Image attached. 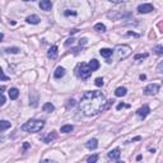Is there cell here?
Here are the masks:
<instances>
[{
  "instance_id": "obj_37",
  "label": "cell",
  "mask_w": 163,
  "mask_h": 163,
  "mask_svg": "<svg viewBox=\"0 0 163 163\" xmlns=\"http://www.w3.org/2000/svg\"><path fill=\"white\" fill-rule=\"evenodd\" d=\"M74 105H75V101H74V99H70V101H69V106H72V107H73Z\"/></svg>"
},
{
  "instance_id": "obj_10",
  "label": "cell",
  "mask_w": 163,
  "mask_h": 163,
  "mask_svg": "<svg viewBox=\"0 0 163 163\" xmlns=\"http://www.w3.org/2000/svg\"><path fill=\"white\" fill-rule=\"evenodd\" d=\"M85 147H87L89 150L96 149V148L98 147V140H97V139H91V140H88V143L85 144Z\"/></svg>"
},
{
  "instance_id": "obj_18",
  "label": "cell",
  "mask_w": 163,
  "mask_h": 163,
  "mask_svg": "<svg viewBox=\"0 0 163 163\" xmlns=\"http://www.w3.org/2000/svg\"><path fill=\"white\" fill-rule=\"evenodd\" d=\"M88 65H89V68H91L92 70H93V72H96V70H98V69H99V63L96 60V59L91 60V61H89V64H88Z\"/></svg>"
},
{
  "instance_id": "obj_7",
  "label": "cell",
  "mask_w": 163,
  "mask_h": 163,
  "mask_svg": "<svg viewBox=\"0 0 163 163\" xmlns=\"http://www.w3.org/2000/svg\"><path fill=\"white\" fill-rule=\"evenodd\" d=\"M152 10H154L153 5L152 4H141L138 7V11L139 13H143V14H147V13H150Z\"/></svg>"
},
{
  "instance_id": "obj_29",
  "label": "cell",
  "mask_w": 163,
  "mask_h": 163,
  "mask_svg": "<svg viewBox=\"0 0 163 163\" xmlns=\"http://www.w3.org/2000/svg\"><path fill=\"white\" fill-rule=\"evenodd\" d=\"M73 43H74V38L72 37V38H68V40H66V42H65V46H70V45H73Z\"/></svg>"
},
{
  "instance_id": "obj_27",
  "label": "cell",
  "mask_w": 163,
  "mask_h": 163,
  "mask_svg": "<svg viewBox=\"0 0 163 163\" xmlns=\"http://www.w3.org/2000/svg\"><path fill=\"white\" fill-rule=\"evenodd\" d=\"M148 57V54H139V55H135V60H139V59H145Z\"/></svg>"
},
{
  "instance_id": "obj_11",
  "label": "cell",
  "mask_w": 163,
  "mask_h": 163,
  "mask_svg": "<svg viewBox=\"0 0 163 163\" xmlns=\"http://www.w3.org/2000/svg\"><path fill=\"white\" fill-rule=\"evenodd\" d=\"M99 54H101V56H103V57L108 59L110 56H112V54H114V50L112 49H101Z\"/></svg>"
},
{
  "instance_id": "obj_34",
  "label": "cell",
  "mask_w": 163,
  "mask_h": 163,
  "mask_svg": "<svg viewBox=\"0 0 163 163\" xmlns=\"http://www.w3.org/2000/svg\"><path fill=\"white\" fill-rule=\"evenodd\" d=\"M7 79H8V76L4 74V72H1V80H3V82H5Z\"/></svg>"
},
{
  "instance_id": "obj_36",
  "label": "cell",
  "mask_w": 163,
  "mask_h": 163,
  "mask_svg": "<svg viewBox=\"0 0 163 163\" xmlns=\"http://www.w3.org/2000/svg\"><path fill=\"white\" fill-rule=\"evenodd\" d=\"M29 148V143H24L23 144V152H24V150H27Z\"/></svg>"
},
{
  "instance_id": "obj_33",
  "label": "cell",
  "mask_w": 163,
  "mask_h": 163,
  "mask_svg": "<svg viewBox=\"0 0 163 163\" xmlns=\"http://www.w3.org/2000/svg\"><path fill=\"white\" fill-rule=\"evenodd\" d=\"M108 1L114 3V4H118V3H124V1H125V0H108Z\"/></svg>"
},
{
  "instance_id": "obj_38",
  "label": "cell",
  "mask_w": 163,
  "mask_h": 163,
  "mask_svg": "<svg viewBox=\"0 0 163 163\" xmlns=\"http://www.w3.org/2000/svg\"><path fill=\"white\" fill-rule=\"evenodd\" d=\"M140 136H136V138H134V139H133V141H136V140H140Z\"/></svg>"
},
{
  "instance_id": "obj_26",
  "label": "cell",
  "mask_w": 163,
  "mask_h": 163,
  "mask_svg": "<svg viewBox=\"0 0 163 163\" xmlns=\"http://www.w3.org/2000/svg\"><path fill=\"white\" fill-rule=\"evenodd\" d=\"M94 83H96L97 87H102V85H103V79H102V78H97Z\"/></svg>"
},
{
  "instance_id": "obj_22",
  "label": "cell",
  "mask_w": 163,
  "mask_h": 163,
  "mask_svg": "<svg viewBox=\"0 0 163 163\" xmlns=\"http://www.w3.org/2000/svg\"><path fill=\"white\" fill-rule=\"evenodd\" d=\"M4 51L8 52V54H18L20 50L18 49V47H8V49H5Z\"/></svg>"
},
{
  "instance_id": "obj_3",
  "label": "cell",
  "mask_w": 163,
  "mask_h": 163,
  "mask_svg": "<svg viewBox=\"0 0 163 163\" xmlns=\"http://www.w3.org/2000/svg\"><path fill=\"white\" fill-rule=\"evenodd\" d=\"M92 72H93V70L89 68V65L85 64V63L78 64V65H76V68H75L76 76H78V78H80V79H88L91 76Z\"/></svg>"
},
{
  "instance_id": "obj_40",
  "label": "cell",
  "mask_w": 163,
  "mask_h": 163,
  "mask_svg": "<svg viewBox=\"0 0 163 163\" xmlns=\"http://www.w3.org/2000/svg\"><path fill=\"white\" fill-rule=\"evenodd\" d=\"M145 78H147V76H145V75H144V74H141V75H140V79H141V80H144V79H145Z\"/></svg>"
},
{
  "instance_id": "obj_21",
  "label": "cell",
  "mask_w": 163,
  "mask_h": 163,
  "mask_svg": "<svg viewBox=\"0 0 163 163\" xmlns=\"http://www.w3.org/2000/svg\"><path fill=\"white\" fill-rule=\"evenodd\" d=\"M0 125H1V131H5L7 129H9L10 127V122L7 120H1L0 121Z\"/></svg>"
},
{
  "instance_id": "obj_24",
  "label": "cell",
  "mask_w": 163,
  "mask_h": 163,
  "mask_svg": "<svg viewBox=\"0 0 163 163\" xmlns=\"http://www.w3.org/2000/svg\"><path fill=\"white\" fill-rule=\"evenodd\" d=\"M97 161H98V156H97V154L87 157V162H88V163H94V162H97Z\"/></svg>"
},
{
  "instance_id": "obj_35",
  "label": "cell",
  "mask_w": 163,
  "mask_h": 163,
  "mask_svg": "<svg viewBox=\"0 0 163 163\" xmlns=\"http://www.w3.org/2000/svg\"><path fill=\"white\" fill-rule=\"evenodd\" d=\"M4 103H5V97H4V93H1V102H0V105L4 106Z\"/></svg>"
},
{
  "instance_id": "obj_16",
  "label": "cell",
  "mask_w": 163,
  "mask_h": 163,
  "mask_svg": "<svg viewBox=\"0 0 163 163\" xmlns=\"http://www.w3.org/2000/svg\"><path fill=\"white\" fill-rule=\"evenodd\" d=\"M8 93H9V98L10 99H17L18 98V96H19V91L17 89V88H10Z\"/></svg>"
},
{
  "instance_id": "obj_5",
  "label": "cell",
  "mask_w": 163,
  "mask_h": 163,
  "mask_svg": "<svg viewBox=\"0 0 163 163\" xmlns=\"http://www.w3.org/2000/svg\"><path fill=\"white\" fill-rule=\"evenodd\" d=\"M159 92V84L157 83H152V84H148L144 88V94L145 96H154Z\"/></svg>"
},
{
  "instance_id": "obj_2",
  "label": "cell",
  "mask_w": 163,
  "mask_h": 163,
  "mask_svg": "<svg viewBox=\"0 0 163 163\" xmlns=\"http://www.w3.org/2000/svg\"><path fill=\"white\" fill-rule=\"evenodd\" d=\"M45 121L43 120H29L22 125V130L27 133H38L43 129Z\"/></svg>"
},
{
  "instance_id": "obj_9",
  "label": "cell",
  "mask_w": 163,
  "mask_h": 163,
  "mask_svg": "<svg viewBox=\"0 0 163 163\" xmlns=\"http://www.w3.org/2000/svg\"><path fill=\"white\" fill-rule=\"evenodd\" d=\"M40 8L45 11H49V10H51V8H52V3L50 1V0H41Z\"/></svg>"
},
{
  "instance_id": "obj_6",
  "label": "cell",
  "mask_w": 163,
  "mask_h": 163,
  "mask_svg": "<svg viewBox=\"0 0 163 163\" xmlns=\"http://www.w3.org/2000/svg\"><path fill=\"white\" fill-rule=\"evenodd\" d=\"M149 114H150V108H149V106H147V105L143 106V107H140L138 111H136V115H138L141 120H144Z\"/></svg>"
},
{
  "instance_id": "obj_15",
  "label": "cell",
  "mask_w": 163,
  "mask_h": 163,
  "mask_svg": "<svg viewBox=\"0 0 163 163\" xmlns=\"http://www.w3.org/2000/svg\"><path fill=\"white\" fill-rule=\"evenodd\" d=\"M126 93H127V89L125 87H118V88H116V91H115L116 97H124V96H126Z\"/></svg>"
},
{
  "instance_id": "obj_12",
  "label": "cell",
  "mask_w": 163,
  "mask_h": 163,
  "mask_svg": "<svg viewBox=\"0 0 163 163\" xmlns=\"http://www.w3.org/2000/svg\"><path fill=\"white\" fill-rule=\"evenodd\" d=\"M47 55H49L50 59H56V56H57V46H51L50 47Z\"/></svg>"
},
{
  "instance_id": "obj_4",
  "label": "cell",
  "mask_w": 163,
  "mask_h": 163,
  "mask_svg": "<svg viewBox=\"0 0 163 163\" xmlns=\"http://www.w3.org/2000/svg\"><path fill=\"white\" fill-rule=\"evenodd\" d=\"M115 51L117 54V57L121 60V59H126L127 56H130V54H131V47L127 45H118L116 46Z\"/></svg>"
},
{
  "instance_id": "obj_8",
  "label": "cell",
  "mask_w": 163,
  "mask_h": 163,
  "mask_svg": "<svg viewBox=\"0 0 163 163\" xmlns=\"http://www.w3.org/2000/svg\"><path fill=\"white\" fill-rule=\"evenodd\" d=\"M120 149L118 148H115V149L110 150V152L107 153V157L111 161H118V158H120Z\"/></svg>"
},
{
  "instance_id": "obj_14",
  "label": "cell",
  "mask_w": 163,
  "mask_h": 163,
  "mask_svg": "<svg viewBox=\"0 0 163 163\" xmlns=\"http://www.w3.org/2000/svg\"><path fill=\"white\" fill-rule=\"evenodd\" d=\"M26 20H27L28 23H31V24H38L41 19H40V17L38 16H29V17L26 18Z\"/></svg>"
},
{
  "instance_id": "obj_25",
  "label": "cell",
  "mask_w": 163,
  "mask_h": 163,
  "mask_svg": "<svg viewBox=\"0 0 163 163\" xmlns=\"http://www.w3.org/2000/svg\"><path fill=\"white\" fill-rule=\"evenodd\" d=\"M154 51H156L157 55H162V54H163V46L157 45L156 47H154Z\"/></svg>"
},
{
  "instance_id": "obj_30",
  "label": "cell",
  "mask_w": 163,
  "mask_h": 163,
  "mask_svg": "<svg viewBox=\"0 0 163 163\" xmlns=\"http://www.w3.org/2000/svg\"><path fill=\"white\" fill-rule=\"evenodd\" d=\"M64 14H65V16H76V13H75V11H70V10H65L64 11Z\"/></svg>"
},
{
  "instance_id": "obj_1",
  "label": "cell",
  "mask_w": 163,
  "mask_h": 163,
  "mask_svg": "<svg viewBox=\"0 0 163 163\" xmlns=\"http://www.w3.org/2000/svg\"><path fill=\"white\" fill-rule=\"evenodd\" d=\"M112 101H106V97L102 92L99 91H91L85 92L82 96V99L79 102V108L87 116H93L103 110H106L111 105Z\"/></svg>"
},
{
  "instance_id": "obj_13",
  "label": "cell",
  "mask_w": 163,
  "mask_h": 163,
  "mask_svg": "<svg viewBox=\"0 0 163 163\" xmlns=\"http://www.w3.org/2000/svg\"><path fill=\"white\" fill-rule=\"evenodd\" d=\"M65 75V69L63 66H59V68H56V70H55V73H54V76L56 79H59V78H61V76H64Z\"/></svg>"
},
{
  "instance_id": "obj_41",
  "label": "cell",
  "mask_w": 163,
  "mask_h": 163,
  "mask_svg": "<svg viewBox=\"0 0 163 163\" xmlns=\"http://www.w3.org/2000/svg\"><path fill=\"white\" fill-rule=\"evenodd\" d=\"M23 1H32V0H23Z\"/></svg>"
},
{
  "instance_id": "obj_28",
  "label": "cell",
  "mask_w": 163,
  "mask_h": 163,
  "mask_svg": "<svg viewBox=\"0 0 163 163\" xmlns=\"http://www.w3.org/2000/svg\"><path fill=\"white\" fill-rule=\"evenodd\" d=\"M157 72L158 73H163V61L158 64V66H157Z\"/></svg>"
},
{
  "instance_id": "obj_31",
  "label": "cell",
  "mask_w": 163,
  "mask_h": 163,
  "mask_svg": "<svg viewBox=\"0 0 163 163\" xmlns=\"http://www.w3.org/2000/svg\"><path fill=\"white\" fill-rule=\"evenodd\" d=\"M122 107H126V108H129L130 107V105H125V103H120V105H117V110H121Z\"/></svg>"
},
{
  "instance_id": "obj_39",
  "label": "cell",
  "mask_w": 163,
  "mask_h": 163,
  "mask_svg": "<svg viewBox=\"0 0 163 163\" xmlns=\"http://www.w3.org/2000/svg\"><path fill=\"white\" fill-rule=\"evenodd\" d=\"M76 32H78V29H73V31H70V33L74 34V33H76Z\"/></svg>"
},
{
  "instance_id": "obj_32",
  "label": "cell",
  "mask_w": 163,
  "mask_h": 163,
  "mask_svg": "<svg viewBox=\"0 0 163 163\" xmlns=\"http://www.w3.org/2000/svg\"><path fill=\"white\" fill-rule=\"evenodd\" d=\"M85 43H87V38H80V40H79V45H85Z\"/></svg>"
},
{
  "instance_id": "obj_20",
  "label": "cell",
  "mask_w": 163,
  "mask_h": 163,
  "mask_svg": "<svg viewBox=\"0 0 163 163\" xmlns=\"http://www.w3.org/2000/svg\"><path fill=\"white\" fill-rule=\"evenodd\" d=\"M73 130H74L73 125H64V126H61V133H64V134H66V133H72Z\"/></svg>"
},
{
  "instance_id": "obj_19",
  "label": "cell",
  "mask_w": 163,
  "mask_h": 163,
  "mask_svg": "<svg viewBox=\"0 0 163 163\" xmlns=\"http://www.w3.org/2000/svg\"><path fill=\"white\" fill-rule=\"evenodd\" d=\"M42 110L45 112H52L55 110V106L52 105V103H50V102H47V103H45V105L42 106Z\"/></svg>"
},
{
  "instance_id": "obj_23",
  "label": "cell",
  "mask_w": 163,
  "mask_h": 163,
  "mask_svg": "<svg viewBox=\"0 0 163 163\" xmlns=\"http://www.w3.org/2000/svg\"><path fill=\"white\" fill-rule=\"evenodd\" d=\"M94 29L98 31V32H105L106 31V26L102 24V23H97V24L94 26Z\"/></svg>"
},
{
  "instance_id": "obj_17",
  "label": "cell",
  "mask_w": 163,
  "mask_h": 163,
  "mask_svg": "<svg viewBox=\"0 0 163 163\" xmlns=\"http://www.w3.org/2000/svg\"><path fill=\"white\" fill-rule=\"evenodd\" d=\"M56 138H57V134H56L55 131H52V133H50L46 138H43V141H45V143H51V141L55 140Z\"/></svg>"
}]
</instances>
